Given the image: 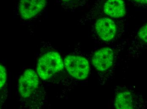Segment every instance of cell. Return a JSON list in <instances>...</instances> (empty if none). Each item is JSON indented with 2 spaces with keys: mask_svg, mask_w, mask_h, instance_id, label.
I'll use <instances>...</instances> for the list:
<instances>
[{
  "mask_svg": "<svg viewBox=\"0 0 147 109\" xmlns=\"http://www.w3.org/2000/svg\"><path fill=\"white\" fill-rule=\"evenodd\" d=\"M131 1L139 4H144V5L147 4V0H131Z\"/></svg>",
  "mask_w": 147,
  "mask_h": 109,
  "instance_id": "cell-12",
  "label": "cell"
},
{
  "mask_svg": "<svg viewBox=\"0 0 147 109\" xmlns=\"http://www.w3.org/2000/svg\"><path fill=\"white\" fill-rule=\"evenodd\" d=\"M132 94L128 91L117 94L114 102L115 108L118 109H131L134 108Z\"/></svg>",
  "mask_w": 147,
  "mask_h": 109,
  "instance_id": "cell-8",
  "label": "cell"
},
{
  "mask_svg": "<svg viewBox=\"0 0 147 109\" xmlns=\"http://www.w3.org/2000/svg\"><path fill=\"white\" fill-rule=\"evenodd\" d=\"M38 75L33 70H26L20 78L19 91L23 98L29 97L38 87Z\"/></svg>",
  "mask_w": 147,
  "mask_h": 109,
  "instance_id": "cell-3",
  "label": "cell"
},
{
  "mask_svg": "<svg viewBox=\"0 0 147 109\" xmlns=\"http://www.w3.org/2000/svg\"><path fill=\"white\" fill-rule=\"evenodd\" d=\"M1 83H0V85H1V88L3 87V86L5 85L7 81V71L6 69L4 66L1 65Z\"/></svg>",
  "mask_w": 147,
  "mask_h": 109,
  "instance_id": "cell-11",
  "label": "cell"
},
{
  "mask_svg": "<svg viewBox=\"0 0 147 109\" xmlns=\"http://www.w3.org/2000/svg\"><path fill=\"white\" fill-rule=\"evenodd\" d=\"M105 15L112 18H120L126 15V7L123 0H106L103 6Z\"/></svg>",
  "mask_w": 147,
  "mask_h": 109,
  "instance_id": "cell-7",
  "label": "cell"
},
{
  "mask_svg": "<svg viewBox=\"0 0 147 109\" xmlns=\"http://www.w3.org/2000/svg\"><path fill=\"white\" fill-rule=\"evenodd\" d=\"M64 65L61 57L58 53L49 52L43 55L38 60L37 73L42 79L47 80L62 70Z\"/></svg>",
  "mask_w": 147,
  "mask_h": 109,
  "instance_id": "cell-1",
  "label": "cell"
},
{
  "mask_svg": "<svg viewBox=\"0 0 147 109\" xmlns=\"http://www.w3.org/2000/svg\"><path fill=\"white\" fill-rule=\"evenodd\" d=\"M64 66L68 73L79 80L86 79L89 72V65L85 57L77 55H69L64 61Z\"/></svg>",
  "mask_w": 147,
  "mask_h": 109,
  "instance_id": "cell-2",
  "label": "cell"
},
{
  "mask_svg": "<svg viewBox=\"0 0 147 109\" xmlns=\"http://www.w3.org/2000/svg\"><path fill=\"white\" fill-rule=\"evenodd\" d=\"M89 0H60L62 3L66 7L78 8L82 7Z\"/></svg>",
  "mask_w": 147,
  "mask_h": 109,
  "instance_id": "cell-9",
  "label": "cell"
},
{
  "mask_svg": "<svg viewBox=\"0 0 147 109\" xmlns=\"http://www.w3.org/2000/svg\"><path fill=\"white\" fill-rule=\"evenodd\" d=\"M95 29L98 36L105 42L113 40L117 34V26L114 21L107 17L100 18L96 21Z\"/></svg>",
  "mask_w": 147,
  "mask_h": 109,
  "instance_id": "cell-4",
  "label": "cell"
},
{
  "mask_svg": "<svg viewBox=\"0 0 147 109\" xmlns=\"http://www.w3.org/2000/svg\"><path fill=\"white\" fill-rule=\"evenodd\" d=\"M137 37L140 40L147 44V23L140 28L138 32Z\"/></svg>",
  "mask_w": 147,
  "mask_h": 109,
  "instance_id": "cell-10",
  "label": "cell"
},
{
  "mask_svg": "<svg viewBox=\"0 0 147 109\" xmlns=\"http://www.w3.org/2000/svg\"><path fill=\"white\" fill-rule=\"evenodd\" d=\"M47 0H20L19 4L20 15L24 19L34 17L42 11Z\"/></svg>",
  "mask_w": 147,
  "mask_h": 109,
  "instance_id": "cell-6",
  "label": "cell"
},
{
  "mask_svg": "<svg viewBox=\"0 0 147 109\" xmlns=\"http://www.w3.org/2000/svg\"><path fill=\"white\" fill-rule=\"evenodd\" d=\"M114 52L109 47H105L95 52L92 58V62L97 70L104 71L110 69L114 61Z\"/></svg>",
  "mask_w": 147,
  "mask_h": 109,
  "instance_id": "cell-5",
  "label": "cell"
}]
</instances>
